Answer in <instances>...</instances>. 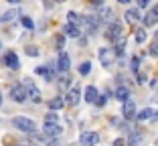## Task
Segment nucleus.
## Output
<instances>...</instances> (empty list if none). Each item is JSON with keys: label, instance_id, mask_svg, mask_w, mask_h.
Instances as JSON below:
<instances>
[{"label": "nucleus", "instance_id": "nucleus-7", "mask_svg": "<svg viewBox=\"0 0 158 146\" xmlns=\"http://www.w3.org/2000/svg\"><path fill=\"white\" fill-rule=\"evenodd\" d=\"M2 63H4V65L8 67V69H14V71H16V69H19V67H20L19 55H16V53H14V51H8V53H6V55L2 57Z\"/></svg>", "mask_w": 158, "mask_h": 146}, {"label": "nucleus", "instance_id": "nucleus-23", "mask_svg": "<svg viewBox=\"0 0 158 146\" xmlns=\"http://www.w3.org/2000/svg\"><path fill=\"white\" fill-rule=\"evenodd\" d=\"M65 106V98H53V99H49V108L55 112V110H61Z\"/></svg>", "mask_w": 158, "mask_h": 146}, {"label": "nucleus", "instance_id": "nucleus-28", "mask_svg": "<svg viewBox=\"0 0 158 146\" xmlns=\"http://www.w3.org/2000/svg\"><path fill=\"white\" fill-rule=\"evenodd\" d=\"M89 71H91V63L89 61H83L79 65V73H81V75H89Z\"/></svg>", "mask_w": 158, "mask_h": 146}, {"label": "nucleus", "instance_id": "nucleus-34", "mask_svg": "<svg viewBox=\"0 0 158 146\" xmlns=\"http://www.w3.org/2000/svg\"><path fill=\"white\" fill-rule=\"evenodd\" d=\"M150 55H152V57H158V43H154L152 47H150Z\"/></svg>", "mask_w": 158, "mask_h": 146}, {"label": "nucleus", "instance_id": "nucleus-44", "mask_svg": "<svg viewBox=\"0 0 158 146\" xmlns=\"http://www.w3.org/2000/svg\"><path fill=\"white\" fill-rule=\"evenodd\" d=\"M156 146H158V140H156Z\"/></svg>", "mask_w": 158, "mask_h": 146}, {"label": "nucleus", "instance_id": "nucleus-37", "mask_svg": "<svg viewBox=\"0 0 158 146\" xmlns=\"http://www.w3.org/2000/svg\"><path fill=\"white\" fill-rule=\"evenodd\" d=\"M148 6V0H138V8H146Z\"/></svg>", "mask_w": 158, "mask_h": 146}, {"label": "nucleus", "instance_id": "nucleus-11", "mask_svg": "<svg viewBox=\"0 0 158 146\" xmlns=\"http://www.w3.org/2000/svg\"><path fill=\"white\" fill-rule=\"evenodd\" d=\"M98 55H99V61H102L103 67H110V65H112V61H114V51H112V49L102 47Z\"/></svg>", "mask_w": 158, "mask_h": 146}, {"label": "nucleus", "instance_id": "nucleus-20", "mask_svg": "<svg viewBox=\"0 0 158 146\" xmlns=\"http://www.w3.org/2000/svg\"><path fill=\"white\" fill-rule=\"evenodd\" d=\"M142 23H144V27H152V24H156L158 23V12L152 8L146 16H142Z\"/></svg>", "mask_w": 158, "mask_h": 146}, {"label": "nucleus", "instance_id": "nucleus-18", "mask_svg": "<svg viewBox=\"0 0 158 146\" xmlns=\"http://www.w3.org/2000/svg\"><path fill=\"white\" fill-rule=\"evenodd\" d=\"M152 118H154L152 108H144V110H140V112L136 114V120H138V122H146V120H152Z\"/></svg>", "mask_w": 158, "mask_h": 146}, {"label": "nucleus", "instance_id": "nucleus-25", "mask_svg": "<svg viewBox=\"0 0 158 146\" xmlns=\"http://www.w3.org/2000/svg\"><path fill=\"white\" fill-rule=\"evenodd\" d=\"M124 49H126V37H122V39H118V41H116L114 53H116V55H124Z\"/></svg>", "mask_w": 158, "mask_h": 146}, {"label": "nucleus", "instance_id": "nucleus-41", "mask_svg": "<svg viewBox=\"0 0 158 146\" xmlns=\"http://www.w3.org/2000/svg\"><path fill=\"white\" fill-rule=\"evenodd\" d=\"M156 43H158V31H156Z\"/></svg>", "mask_w": 158, "mask_h": 146}, {"label": "nucleus", "instance_id": "nucleus-10", "mask_svg": "<svg viewBox=\"0 0 158 146\" xmlns=\"http://www.w3.org/2000/svg\"><path fill=\"white\" fill-rule=\"evenodd\" d=\"M99 140V136L95 132H83L81 136H79V144L81 146H95Z\"/></svg>", "mask_w": 158, "mask_h": 146}, {"label": "nucleus", "instance_id": "nucleus-13", "mask_svg": "<svg viewBox=\"0 0 158 146\" xmlns=\"http://www.w3.org/2000/svg\"><path fill=\"white\" fill-rule=\"evenodd\" d=\"M124 19H126V23H128V24H138L140 20H142V14H140L138 8H128V10H126V14H124Z\"/></svg>", "mask_w": 158, "mask_h": 146}, {"label": "nucleus", "instance_id": "nucleus-24", "mask_svg": "<svg viewBox=\"0 0 158 146\" xmlns=\"http://www.w3.org/2000/svg\"><path fill=\"white\" fill-rule=\"evenodd\" d=\"M134 39H136V43H138V45H142V43L148 39V33H146V28H136Z\"/></svg>", "mask_w": 158, "mask_h": 146}, {"label": "nucleus", "instance_id": "nucleus-39", "mask_svg": "<svg viewBox=\"0 0 158 146\" xmlns=\"http://www.w3.org/2000/svg\"><path fill=\"white\" fill-rule=\"evenodd\" d=\"M152 120H154V122H156V120H158V112H156V114H154V118H152Z\"/></svg>", "mask_w": 158, "mask_h": 146}, {"label": "nucleus", "instance_id": "nucleus-2", "mask_svg": "<svg viewBox=\"0 0 158 146\" xmlns=\"http://www.w3.org/2000/svg\"><path fill=\"white\" fill-rule=\"evenodd\" d=\"M10 98H12V102H16V104H23V102H27L28 94H27V87H24L23 83H16L10 87Z\"/></svg>", "mask_w": 158, "mask_h": 146}, {"label": "nucleus", "instance_id": "nucleus-15", "mask_svg": "<svg viewBox=\"0 0 158 146\" xmlns=\"http://www.w3.org/2000/svg\"><path fill=\"white\" fill-rule=\"evenodd\" d=\"M83 95H85V102L95 104V99L99 98V91L95 90V85H87V87H85V91H83Z\"/></svg>", "mask_w": 158, "mask_h": 146}, {"label": "nucleus", "instance_id": "nucleus-32", "mask_svg": "<svg viewBox=\"0 0 158 146\" xmlns=\"http://www.w3.org/2000/svg\"><path fill=\"white\" fill-rule=\"evenodd\" d=\"M132 71H138L140 69V57H132Z\"/></svg>", "mask_w": 158, "mask_h": 146}, {"label": "nucleus", "instance_id": "nucleus-27", "mask_svg": "<svg viewBox=\"0 0 158 146\" xmlns=\"http://www.w3.org/2000/svg\"><path fill=\"white\" fill-rule=\"evenodd\" d=\"M16 14H19V12H16V8H14V10H6V12L0 16V23H8V20H12L14 16H16Z\"/></svg>", "mask_w": 158, "mask_h": 146}, {"label": "nucleus", "instance_id": "nucleus-29", "mask_svg": "<svg viewBox=\"0 0 158 146\" xmlns=\"http://www.w3.org/2000/svg\"><path fill=\"white\" fill-rule=\"evenodd\" d=\"M20 23H23V27H24V28H28V31H33V28H35L33 19H28V16H23V19H20Z\"/></svg>", "mask_w": 158, "mask_h": 146}, {"label": "nucleus", "instance_id": "nucleus-3", "mask_svg": "<svg viewBox=\"0 0 158 146\" xmlns=\"http://www.w3.org/2000/svg\"><path fill=\"white\" fill-rule=\"evenodd\" d=\"M24 87H27V94H28V98L33 99L35 104H41V102H43V94H41V90H39L37 85H35V81L27 79V83H24Z\"/></svg>", "mask_w": 158, "mask_h": 146}, {"label": "nucleus", "instance_id": "nucleus-40", "mask_svg": "<svg viewBox=\"0 0 158 146\" xmlns=\"http://www.w3.org/2000/svg\"><path fill=\"white\" fill-rule=\"evenodd\" d=\"M0 106H2V94H0Z\"/></svg>", "mask_w": 158, "mask_h": 146}, {"label": "nucleus", "instance_id": "nucleus-6", "mask_svg": "<svg viewBox=\"0 0 158 146\" xmlns=\"http://www.w3.org/2000/svg\"><path fill=\"white\" fill-rule=\"evenodd\" d=\"M122 37H124V27H122L120 23L114 20V23L107 27V39H112V41L116 43L118 39H122Z\"/></svg>", "mask_w": 158, "mask_h": 146}, {"label": "nucleus", "instance_id": "nucleus-30", "mask_svg": "<svg viewBox=\"0 0 158 146\" xmlns=\"http://www.w3.org/2000/svg\"><path fill=\"white\" fill-rule=\"evenodd\" d=\"M45 124H59V118H57V114H47V118H45Z\"/></svg>", "mask_w": 158, "mask_h": 146}, {"label": "nucleus", "instance_id": "nucleus-33", "mask_svg": "<svg viewBox=\"0 0 158 146\" xmlns=\"http://www.w3.org/2000/svg\"><path fill=\"white\" fill-rule=\"evenodd\" d=\"M27 55L28 57H39V49L37 47H27Z\"/></svg>", "mask_w": 158, "mask_h": 146}, {"label": "nucleus", "instance_id": "nucleus-26", "mask_svg": "<svg viewBox=\"0 0 158 146\" xmlns=\"http://www.w3.org/2000/svg\"><path fill=\"white\" fill-rule=\"evenodd\" d=\"M55 47H57V51L63 53V47H65V35H63V33L55 37Z\"/></svg>", "mask_w": 158, "mask_h": 146}, {"label": "nucleus", "instance_id": "nucleus-19", "mask_svg": "<svg viewBox=\"0 0 158 146\" xmlns=\"http://www.w3.org/2000/svg\"><path fill=\"white\" fill-rule=\"evenodd\" d=\"M114 95H116V99H120L122 104H124V102H128V99H130V90H128L126 85H120Z\"/></svg>", "mask_w": 158, "mask_h": 146}, {"label": "nucleus", "instance_id": "nucleus-35", "mask_svg": "<svg viewBox=\"0 0 158 146\" xmlns=\"http://www.w3.org/2000/svg\"><path fill=\"white\" fill-rule=\"evenodd\" d=\"M112 146H126V140H124V138H116Z\"/></svg>", "mask_w": 158, "mask_h": 146}, {"label": "nucleus", "instance_id": "nucleus-4", "mask_svg": "<svg viewBox=\"0 0 158 146\" xmlns=\"http://www.w3.org/2000/svg\"><path fill=\"white\" fill-rule=\"evenodd\" d=\"M98 27H99L98 16H83V20H81V28H83L87 35H93L98 31Z\"/></svg>", "mask_w": 158, "mask_h": 146}, {"label": "nucleus", "instance_id": "nucleus-9", "mask_svg": "<svg viewBox=\"0 0 158 146\" xmlns=\"http://www.w3.org/2000/svg\"><path fill=\"white\" fill-rule=\"evenodd\" d=\"M43 132H45L47 138H57L63 134V128H61V124H45L43 126Z\"/></svg>", "mask_w": 158, "mask_h": 146}, {"label": "nucleus", "instance_id": "nucleus-12", "mask_svg": "<svg viewBox=\"0 0 158 146\" xmlns=\"http://www.w3.org/2000/svg\"><path fill=\"white\" fill-rule=\"evenodd\" d=\"M69 67H71V59H69V55H67L65 51L59 53V59H57V69H59L61 73H67V71H69Z\"/></svg>", "mask_w": 158, "mask_h": 146}, {"label": "nucleus", "instance_id": "nucleus-22", "mask_svg": "<svg viewBox=\"0 0 158 146\" xmlns=\"http://www.w3.org/2000/svg\"><path fill=\"white\" fill-rule=\"evenodd\" d=\"M67 20H69V24H75V27H81V20H83V16H79L77 12L69 10V12H67Z\"/></svg>", "mask_w": 158, "mask_h": 146}, {"label": "nucleus", "instance_id": "nucleus-43", "mask_svg": "<svg viewBox=\"0 0 158 146\" xmlns=\"http://www.w3.org/2000/svg\"><path fill=\"white\" fill-rule=\"evenodd\" d=\"M0 49H2V43H0Z\"/></svg>", "mask_w": 158, "mask_h": 146}, {"label": "nucleus", "instance_id": "nucleus-1", "mask_svg": "<svg viewBox=\"0 0 158 146\" xmlns=\"http://www.w3.org/2000/svg\"><path fill=\"white\" fill-rule=\"evenodd\" d=\"M12 126L16 128V130H20V132H24V134H35L37 132V124H35V120L24 118V116H16V118L12 120Z\"/></svg>", "mask_w": 158, "mask_h": 146}, {"label": "nucleus", "instance_id": "nucleus-21", "mask_svg": "<svg viewBox=\"0 0 158 146\" xmlns=\"http://www.w3.org/2000/svg\"><path fill=\"white\" fill-rule=\"evenodd\" d=\"M142 140H144V136L134 130V132L128 136V140H126V146H140V142H142Z\"/></svg>", "mask_w": 158, "mask_h": 146}, {"label": "nucleus", "instance_id": "nucleus-14", "mask_svg": "<svg viewBox=\"0 0 158 146\" xmlns=\"http://www.w3.org/2000/svg\"><path fill=\"white\" fill-rule=\"evenodd\" d=\"M122 114H124V118L126 120H132V118H136V106H134V102L132 99H128V102H124V106H122Z\"/></svg>", "mask_w": 158, "mask_h": 146}, {"label": "nucleus", "instance_id": "nucleus-16", "mask_svg": "<svg viewBox=\"0 0 158 146\" xmlns=\"http://www.w3.org/2000/svg\"><path fill=\"white\" fill-rule=\"evenodd\" d=\"M63 35H65V37H71V39H77L79 35H81V27H75V24L67 23L65 27H63Z\"/></svg>", "mask_w": 158, "mask_h": 146}, {"label": "nucleus", "instance_id": "nucleus-5", "mask_svg": "<svg viewBox=\"0 0 158 146\" xmlns=\"http://www.w3.org/2000/svg\"><path fill=\"white\" fill-rule=\"evenodd\" d=\"M95 16H98L99 23H106L107 27L114 23V10L110 8V6H99V12L95 14Z\"/></svg>", "mask_w": 158, "mask_h": 146}, {"label": "nucleus", "instance_id": "nucleus-42", "mask_svg": "<svg viewBox=\"0 0 158 146\" xmlns=\"http://www.w3.org/2000/svg\"><path fill=\"white\" fill-rule=\"evenodd\" d=\"M154 10H156V12H158V6H156V8H154Z\"/></svg>", "mask_w": 158, "mask_h": 146}, {"label": "nucleus", "instance_id": "nucleus-38", "mask_svg": "<svg viewBox=\"0 0 158 146\" xmlns=\"http://www.w3.org/2000/svg\"><path fill=\"white\" fill-rule=\"evenodd\" d=\"M138 83H146V75H142V73H138Z\"/></svg>", "mask_w": 158, "mask_h": 146}, {"label": "nucleus", "instance_id": "nucleus-17", "mask_svg": "<svg viewBox=\"0 0 158 146\" xmlns=\"http://www.w3.org/2000/svg\"><path fill=\"white\" fill-rule=\"evenodd\" d=\"M37 73L39 75L45 77V81H55V71H53V67H37Z\"/></svg>", "mask_w": 158, "mask_h": 146}, {"label": "nucleus", "instance_id": "nucleus-36", "mask_svg": "<svg viewBox=\"0 0 158 146\" xmlns=\"http://www.w3.org/2000/svg\"><path fill=\"white\" fill-rule=\"evenodd\" d=\"M69 81H71V79H69L67 75H65V77H61V85H63V87H69Z\"/></svg>", "mask_w": 158, "mask_h": 146}, {"label": "nucleus", "instance_id": "nucleus-8", "mask_svg": "<svg viewBox=\"0 0 158 146\" xmlns=\"http://www.w3.org/2000/svg\"><path fill=\"white\" fill-rule=\"evenodd\" d=\"M79 98H81V90L75 85V87H71V90L67 91V95H65V106H77L79 104Z\"/></svg>", "mask_w": 158, "mask_h": 146}, {"label": "nucleus", "instance_id": "nucleus-31", "mask_svg": "<svg viewBox=\"0 0 158 146\" xmlns=\"http://www.w3.org/2000/svg\"><path fill=\"white\" fill-rule=\"evenodd\" d=\"M106 102H107V95H99V98L95 99V106H98V108H103Z\"/></svg>", "mask_w": 158, "mask_h": 146}]
</instances>
